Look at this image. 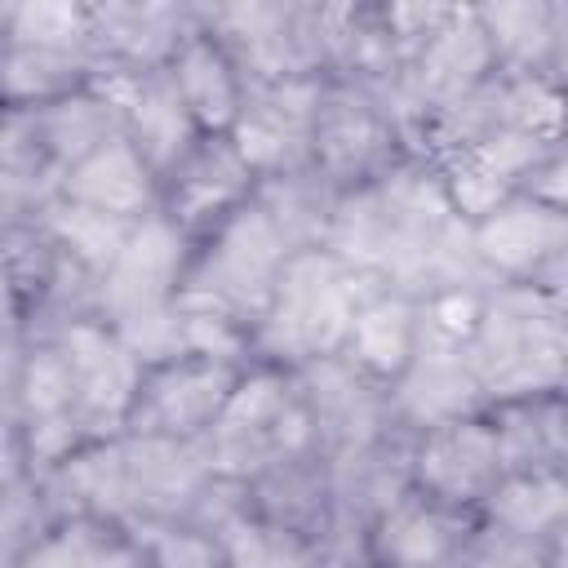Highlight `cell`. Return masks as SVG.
Wrapping results in <instances>:
<instances>
[{
    "label": "cell",
    "mask_w": 568,
    "mask_h": 568,
    "mask_svg": "<svg viewBox=\"0 0 568 568\" xmlns=\"http://www.w3.org/2000/svg\"><path fill=\"white\" fill-rule=\"evenodd\" d=\"M368 297L364 275L333 257L324 244L288 253L266 311L248 328V342L280 364H315L342 351L355 306Z\"/></svg>",
    "instance_id": "cell-1"
},
{
    "label": "cell",
    "mask_w": 568,
    "mask_h": 568,
    "mask_svg": "<svg viewBox=\"0 0 568 568\" xmlns=\"http://www.w3.org/2000/svg\"><path fill=\"white\" fill-rule=\"evenodd\" d=\"M315 417L302 390L284 368H248L240 373L231 399L222 404L213 430L200 439L209 475L222 479H257L280 466H293L311 453Z\"/></svg>",
    "instance_id": "cell-2"
},
{
    "label": "cell",
    "mask_w": 568,
    "mask_h": 568,
    "mask_svg": "<svg viewBox=\"0 0 568 568\" xmlns=\"http://www.w3.org/2000/svg\"><path fill=\"white\" fill-rule=\"evenodd\" d=\"M288 253H297L288 244V235L275 226V217L262 209V200L248 195L240 209H231L209 231V244L191 262V275H182L178 302L209 306V311L231 315L244 328H253L271 302V288H275Z\"/></svg>",
    "instance_id": "cell-3"
},
{
    "label": "cell",
    "mask_w": 568,
    "mask_h": 568,
    "mask_svg": "<svg viewBox=\"0 0 568 568\" xmlns=\"http://www.w3.org/2000/svg\"><path fill=\"white\" fill-rule=\"evenodd\" d=\"M559 311L541 306L532 284L501 302H484V320L466 342V364L479 395L528 399L559 382Z\"/></svg>",
    "instance_id": "cell-4"
},
{
    "label": "cell",
    "mask_w": 568,
    "mask_h": 568,
    "mask_svg": "<svg viewBox=\"0 0 568 568\" xmlns=\"http://www.w3.org/2000/svg\"><path fill=\"white\" fill-rule=\"evenodd\" d=\"M240 373H244L240 364H222V359H204V355L164 359L142 373V386H138L124 430L151 435V439L200 444L213 430L222 404L231 399Z\"/></svg>",
    "instance_id": "cell-5"
},
{
    "label": "cell",
    "mask_w": 568,
    "mask_h": 568,
    "mask_svg": "<svg viewBox=\"0 0 568 568\" xmlns=\"http://www.w3.org/2000/svg\"><path fill=\"white\" fill-rule=\"evenodd\" d=\"M408 475H413L408 488H417L422 497L448 510L479 506L501 479V453H497L493 422L462 413V417L422 426L413 457H408Z\"/></svg>",
    "instance_id": "cell-6"
},
{
    "label": "cell",
    "mask_w": 568,
    "mask_h": 568,
    "mask_svg": "<svg viewBox=\"0 0 568 568\" xmlns=\"http://www.w3.org/2000/svg\"><path fill=\"white\" fill-rule=\"evenodd\" d=\"M186 271V231H178L164 213H146L133 222L115 262L98 275L102 324H124L146 311H164L178 302Z\"/></svg>",
    "instance_id": "cell-7"
},
{
    "label": "cell",
    "mask_w": 568,
    "mask_h": 568,
    "mask_svg": "<svg viewBox=\"0 0 568 568\" xmlns=\"http://www.w3.org/2000/svg\"><path fill=\"white\" fill-rule=\"evenodd\" d=\"M53 342L67 355L84 435L106 439V430L129 422V408L138 399L146 368L129 355V346L102 320H71V324H62V333Z\"/></svg>",
    "instance_id": "cell-8"
},
{
    "label": "cell",
    "mask_w": 568,
    "mask_h": 568,
    "mask_svg": "<svg viewBox=\"0 0 568 568\" xmlns=\"http://www.w3.org/2000/svg\"><path fill=\"white\" fill-rule=\"evenodd\" d=\"M559 248H564V213L519 191L470 226L475 262L506 280H532L546 262L559 257Z\"/></svg>",
    "instance_id": "cell-9"
},
{
    "label": "cell",
    "mask_w": 568,
    "mask_h": 568,
    "mask_svg": "<svg viewBox=\"0 0 568 568\" xmlns=\"http://www.w3.org/2000/svg\"><path fill=\"white\" fill-rule=\"evenodd\" d=\"M164 71H169L191 124L200 129V138H226L244 106V89H248L231 49L213 31H186L173 44Z\"/></svg>",
    "instance_id": "cell-10"
},
{
    "label": "cell",
    "mask_w": 568,
    "mask_h": 568,
    "mask_svg": "<svg viewBox=\"0 0 568 568\" xmlns=\"http://www.w3.org/2000/svg\"><path fill=\"white\" fill-rule=\"evenodd\" d=\"M253 195V173L226 138H200L169 178V222L178 231H213L231 209Z\"/></svg>",
    "instance_id": "cell-11"
},
{
    "label": "cell",
    "mask_w": 568,
    "mask_h": 568,
    "mask_svg": "<svg viewBox=\"0 0 568 568\" xmlns=\"http://www.w3.org/2000/svg\"><path fill=\"white\" fill-rule=\"evenodd\" d=\"M155 173L146 169V160L133 151V142L124 133L106 138L102 146H93L89 155H80L75 164L62 169L58 195L124 222H138L146 213H155Z\"/></svg>",
    "instance_id": "cell-12"
},
{
    "label": "cell",
    "mask_w": 568,
    "mask_h": 568,
    "mask_svg": "<svg viewBox=\"0 0 568 568\" xmlns=\"http://www.w3.org/2000/svg\"><path fill=\"white\" fill-rule=\"evenodd\" d=\"M462 541V510H448L417 488L390 497L368 532L377 568H439Z\"/></svg>",
    "instance_id": "cell-13"
},
{
    "label": "cell",
    "mask_w": 568,
    "mask_h": 568,
    "mask_svg": "<svg viewBox=\"0 0 568 568\" xmlns=\"http://www.w3.org/2000/svg\"><path fill=\"white\" fill-rule=\"evenodd\" d=\"M120 129H124V138L133 142V151L146 160V169L160 182H169L173 169L200 142V129L191 124V115H186V106H182V98H178V89H173L164 67L142 71L133 80L129 98L120 102Z\"/></svg>",
    "instance_id": "cell-14"
},
{
    "label": "cell",
    "mask_w": 568,
    "mask_h": 568,
    "mask_svg": "<svg viewBox=\"0 0 568 568\" xmlns=\"http://www.w3.org/2000/svg\"><path fill=\"white\" fill-rule=\"evenodd\" d=\"M493 67L497 62H493V49H488V36L475 9H448L444 22L426 36V44L413 53L417 89L422 98H435V102L470 98L488 80Z\"/></svg>",
    "instance_id": "cell-15"
},
{
    "label": "cell",
    "mask_w": 568,
    "mask_h": 568,
    "mask_svg": "<svg viewBox=\"0 0 568 568\" xmlns=\"http://www.w3.org/2000/svg\"><path fill=\"white\" fill-rule=\"evenodd\" d=\"M413 351H417V302L399 288H382L355 306L337 355H346V364L359 377L395 382L408 368Z\"/></svg>",
    "instance_id": "cell-16"
},
{
    "label": "cell",
    "mask_w": 568,
    "mask_h": 568,
    "mask_svg": "<svg viewBox=\"0 0 568 568\" xmlns=\"http://www.w3.org/2000/svg\"><path fill=\"white\" fill-rule=\"evenodd\" d=\"M390 386H395L399 408L417 426L462 417V413H470V399L479 395V386L470 377V364H466V351L426 337L422 324H417V351H413L408 368Z\"/></svg>",
    "instance_id": "cell-17"
},
{
    "label": "cell",
    "mask_w": 568,
    "mask_h": 568,
    "mask_svg": "<svg viewBox=\"0 0 568 568\" xmlns=\"http://www.w3.org/2000/svg\"><path fill=\"white\" fill-rule=\"evenodd\" d=\"M18 568H142V546L111 519L71 515L31 537L18 555Z\"/></svg>",
    "instance_id": "cell-18"
},
{
    "label": "cell",
    "mask_w": 568,
    "mask_h": 568,
    "mask_svg": "<svg viewBox=\"0 0 568 568\" xmlns=\"http://www.w3.org/2000/svg\"><path fill=\"white\" fill-rule=\"evenodd\" d=\"M386 129L373 115V106L351 102V98H324L315 111L311 129V155L333 173V178H364L373 160L382 155Z\"/></svg>",
    "instance_id": "cell-19"
},
{
    "label": "cell",
    "mask_w": 568,
    "mask_h": 568,
    "mask_svg": "<svg viewBox=\"0 0 568 568\" xmlns=\"http://www.w3.org/2000/svg\"><path fill=\"white\" fill-rule=\"evenodd\" d=\"M58 479L75 497V515H93V519H111V524L120 515H133L124 439H89V444H80L58 466Z\"/></svg>",
    "instance_id": "cell-20"
},
{
    "label": "cell",
    "mask_w": 568,
    "mask_h": 568,
    "mask_svg": "<svg viewBox=\"0 0 568 568\" xmlns=\"http://www.w3.org/2000/svg\"><path fill=\"white\" fill-rule=\"evenodd\" d=\"M89 84V58L44 53L0 40V102L9 106H49Z\"/></svg>",
    "instance_id": "cell-21"
},
{
    "label": "cell",
    "mask_w": 568,
    "mask_h": 568,
    "mask_svg": "<svg viewBox=\"0 0 568 568\" xmlns=\"http://www.w3.org/2000/svg\"><path fill=\"white\" fill-rule=\"evenodd\" d=\"M484 506L493 524L506 528L510 537H541L564 519L568 488L559 470H519V475H501L497 488L484 497Z\"/></svg>",
    "instance_id": "cell-22"
},
{
    "label": "cell",
    "mask_w": 568,
    "mask_h": 568,
    "mask_svg": "<svg viewBox=\"0 0 568 568\" xmlns=\"http://www.w3.org/2000/svg\"><path fill=\"white\" fill-rule=\"evenodd\" d=\"M115 133H124L120 129V106L98 98L89 84L40 111V142H44L49 155L62 160V169L75 164L80 155H89L93 146H102Z\"/></svg>",
    "instance_id": "cell-23"
},
{
    "label": "cell",
    "mask_w": 568,
    "mask_h": 568,
    "mask_svg": "<svg viewBox=\"0 0 568 568\" xmlns=\"http://www.w3.org/2000/svg\"><path fill=\"white\" fill-rule=\"evenodd\" d=\"M484 36H488V49H493V62H506V67H519V71H532L550 44H555V18L559 9L555 4H528V0H515V4H484L475 9Z\"/></svg>",
    "instance_id": "cell-24"
},
{
    "label": "cell",
    "mask_w": 568,
    "mask_h": 568,
    "mask_svg": "<svg viewBox=\"0 0 568 568\" xmlns=\"http://www.w3.org/2000/svg\"><path fill=\"white\" fill-rule=\"evenodd\" d=\"M44 226H49L53 244L67 257H75L84 271H93V275H102L115 262V253L124 248V240L133 231V222L111 217V213H98V209H84V204H71L62 195L49 204Z\"/></svg>",
    "instance_id": "cell-25"
},
{
    "label": "cell",
    "mask_w": 568,
    "mask_h": 568,
    "mask_svg": "<svg viewBox=\"0 0 568 568\" xmlns=\"http://www.w3.org/2000/svg\"><path fill=\"white\" fill-rule=\"evenodd\" d=\"M4 44L84 58L93 49V13L89 4H13L4 9Z\"/></svg>",
    "instance_id": "cell-26"
},
{
    "label": "cell",
    "mask_w": 568,
    "mask_h": 568,
    "mask_svg": "<svg viewBox=\"0 0 568 568\" xmlns=\"http://www.w3.org/2000/svg\"><path fill=\"white\" fill-rule=\"evenodd\" d=\"M515 195V186L501 178V173H493L470 146L466 151H457L448 164H444V173H439V200H444V209H448V217H457V222H479V217H488L501 200H510Z\"/></svg>",
    "instance_id": "cell-27"
},
{
    "label": "cell",
    "mask_w": 568,
    "mask_h": 568,
    "mask_svg": "<svg viewBox=\"0 0 568 568\" xmlns=\"http://www.w3.org/2000/svg\"><path fill=\"white\" fill-rule=\"evenodd\" d=\"M142 568H226V555L209 528H164L142 546Z\"/></svg>",
    "instance_id": "cell-28"
},
{
    "label": "cell",
    "mask_w": 568,
    "mask_h": 568,
    "mask_svg": "<svg viewBox=\"0 0 568 568\" xmlns=\"http://www.w3.org/2000/svg\"><path fill=\"white\" fill-rule=\"evenodd\" d=\"M9 315H13V284H9V275L0 271V328L9 324Z\"/></svg>",
    "instance_id": "cell-29"
},
{
    "label": "cell",
    "mask_w": 568,
    "mask_h": 568,
    "mask_svg": "<svg viewBox=\"0 0 568 568\" xmlns=\"http://www.w3.org/2000/svg\"><path fill=\"white\" fill-rule=\"evenodd\" d=\"M528 568H537V564H528Z\"/></svg>",
    "instance_id": "cell-30"
}]
</instances>
